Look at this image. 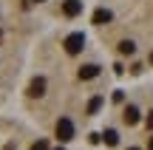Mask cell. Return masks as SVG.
Returning <instances> with one entry per match:
<instances>
[{"label":"cell","mask_w":153,"mask_h":150,"mask_svg":"<svg viewBox=\"0 0 153 150\" xmlns=\"http://www.w3.org/2000/svg\"><path fill=\"white\" fill-rule=\"evenodd\" d=\"M62 45H65V51H68V54H79V51L85 48V34H82V31H74V34H68Z\"/></svg>","instance_id":"obj_1"},{"label":"cell","mask_w":153,"mask_h":150,"mask_svg":"<svg viewBox=\"0 0 153 150\" xmlns=\"http://www.w3.org/2000/svg\"><path fill=\"white\" fill-rule=\"evenodd\" d=\"M57 139H60V142L74 139V122H71V119H65V116H62L60 122H57Z\"/></svg>","instance_id":"obj_2"},{"label":"cell","mask_w":153,"mask_h":150,"mask_svg":"<svg viewBox=\"0 0 153 150\" xmlns=\"http://www.w3.org/2000/svg\"><path fill=\"white\" fill-rule=\"evenodd\" d=\"M45 94V79L43 77H34L28 82V96H43Z\"/></svg>","instance_id":"obj_3"},{"label":"cell","mask_w":153,"mask_h":150,"mask_svg":"<svg viewBox=\"0 0 153 150\" xmlns=\"http://www.w3.org/2000/svg\"><path fill=\"white\" fill-rule=\"evenodd\" d=\"M82 11V0H65L62 3V14L65 17H76Z\"/></svg>","instance_id":"obj_4"},{"label":"cell","mask_w":153,"mask_h":150,"mask_svg":"<svg viewBox=\"0 0 153 150\" xmlns=\"http://www.w3.org/2000/svg\"><path fill=\"white\" fill-rule=\"evenodd\" d=\"M122 119H125V125H136L139 122V108L136 105H128L125 111H122Z\"/></svg>","instance_id":"obj_5"},{"label":"cell","mask_w":153,"mask_h":150,"mask_svg":"<svg viewBox=\"0 0 153 150\" xmlns=\"http://www.w3.org/2000/svg\"><path fill=\"white\" fill-rule=\"evenodd\" d=\"M76 74H79V79H94V77L99 74V65H94V62H88V65H82V68H79Z\"/></svg>","instance_id":"obj_6"},{"label":"cell","mask_w":153,"mask_h":150,"mask_svg":"<svg viewBox=\"0 0 153 150\" xmlns=\"http://www.w3.org/2000/svg\"><path fill=\"white\" fill-rule=\"evenodd\" d=\"M94 23H97V26L111 23V11H108V9H97V11H94Z\"/></svg>","instance_id":"obj_7"},{"label":"cell","mask_w":153,"mask_h":150,"mask_svg":"<svg viewBox=\"0 0 153 150\" xmlns=\"http://www.w3.org/2000/svg\"><path fill=\"white\" fill-rule=\"evenodd\" d=\"M99 108H102V96H94V99L88 102V116H94V113H97Z\"/></svg>","instance_id":"obj_8"},{"label":"cell","mask_w":153,"mask_h":150,"mask_svg":"<svg viewBox=\"0 0 153 150\" xmlns=\"http://www.w3.org/2000/svg\"><path fill=\"white\" fill-rule=\"evenodd\" d=\"M133 51H136V45H133L131 40H122V43H119V54H128V57H131Z\"/></svg>","instance_id":"obj_9"},{"label":"cell","mask_w":153,"mask_h":150,"mask_svg":"<svg viewBox=\"0 0 153 150\" xmlns=\"http://www.w3.org/2000/svg\"><path fill=\"white\" fill-rule=\"evenodd\" d=\"M119 142V133L116 130H105V145H116Z\"/></svg>","instance_id":"obj_10"},{"label":"cell","mask_w":153,"mask_h":150,"mask_svg":"<svg viewBox=\"0 0 153 150\" xmlns=\"http://www.w3.org/2000/svg\"><path fill=\"white\" fill-rule=\"evenodd\" d=\"M31 150H48V142H45V139L34 142V145H31Z\"/></svg>","instance_id":"obj_11"},{"label":"cell","mask_w":153,"mask_h":150,"mask_svg":"<svg viewBox=\"0 0 153 150\" xmlns=\"http://www.w3.org/2000/svg\"><path fill=\"white\" fill-rule=\"evenodd\" d=\"M148 130H153V111L148 113Z\"/></svg>","instance_id":"obj_12"},{"label":"cell","mask_w":153,"mask_h":150,"mask_svg":"<svg viewBox=\"0 0 153 150\" xmlns=\"http://www.w3.org/2000/svg\"><path fill=\"white\" fill-rule=\"evenodd\" d=\"M148 150H153V136H150V142H148Z\"/></svg>","instance_id":"obj_13"},{"label":"cell","mask_w":153,"mask_h":150,"mask_svg":"<svg viewBox=\"0 0 153 150\" xmlns=\"http://www.w3.org/2000/svg\"><path fill=\"white\" fill-rule=\"evenodd\" d=\"M34 3H43V0H34Z\"/></svg>","instance_id":"obj_14"},{"label":"cell","mask_w":153,"mask_h":150,"mask_svg":"<svg viewBox=\"0 0 153 150\" xmlns=\"http://www.w3.org/2000/svg\"><path fill=\"white\" fill-rule=\"evenodd\" d=\"M150 62H153V54H150Z\"/></svg>","instance_id":"obj_15"},{"label":"cell","mask_w":153,"mask_h":150,"mask_svg":"<svg viewBox=\"0 0 153 150\" xmlns=\"http://www.w3.org/2000/svg\"><path fill=\"white\" fill-rule=\"evenodd\" d=\"M131 150H139V147H131Z\"/></svg>","instance_id":"obj_16"},{"label":"cell","mask_w":153,"mask_h":150,"mask_svg":"<svg viewBox=\"0 0 153 150\" xmlns=\"http://www.w3.org/2000/svg\"><path fill=\"white\" fill-rule=\"evenodd\" d=\"M57 150H62V147H57Z\"/></svg>","instance_id":"obj_17"}]
</instances>
